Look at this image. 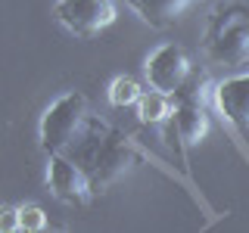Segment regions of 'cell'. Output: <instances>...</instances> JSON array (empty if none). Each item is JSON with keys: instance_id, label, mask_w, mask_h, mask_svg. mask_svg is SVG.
Listing matches in <instances>:
<instances>
[{"instance_id": "6da1fadb", "label": "cell", "mask_w": 249, "mask_h": 233, "mask_svg": "<svg viewBox=\"0 0 249 233\" xmlns=\"http://www.w3.org/2000/svg\"><path fill=\"white\" fill-rule=\"evenodd\" d=\"M88 103L78 93H69L62 97L56 106H50V112L44 115L41 124V140L47 146V152L53 155H66L72 146L78 143V137L88 131Z\"/></svg>"}, {"instance_id": "7a4b0ae2", "label": "cell", "mask_w": 249, "mask_h": 233, "mask_svg": "<svg viewBox=\"0 0 249 233\" xmlns=\"http://www.w3.org/2000/svg\"><path fill=\"white\" fill-rule=\"evenodd\" d=\"M56 13L75 34H97L115 22L112 0H59Z\"/></svg>"}, {"instance_id": "3957f363", "label": "cell", "mask_w": 249, "mask_h": 233, "mask_svg": "<svg viewBox=\"0 0 249 233\" xmlns=\"http://www.w3.org/2000/svg\"><path fill=\"white\" fill-rule=\"evenodd\" d=\"M50 186L56 190L62 202H88L90 196V181L84 174V168L72 162L69 155H53L50 162Z\"/></svg>"}, {"instance_id": "277c9868", "label": "cell", "mask_w": 249, "mask_h": 233, "mask_svg": "<svg viewBox=\"0 0 249 233\" xmlns=\"http://www.w3.org/2000/svg\"><path fill=\"white\" fill-rule=\"evenodd\" d=\"M187 75H190V62H187L181 47H162V50L150 59V81L165 93L181 90Z\"/></svg>"}, {"instance_id": "5b68a950", "label": "cell", "mask_w": 249, "mask_h": 233, "mask_svg": "<svg viewBox=\"0 0 249 233\" xmlns=\"http://www.w3.org/2000/svg\"><path fill=\"white\" fill-rule=\"evenodd\" d=\"M218 106L237 128H249V75L224 81L218 87Z\"/></svg>"}, {"instance_id": "8992f818", "label": "cell", "mask_w": 249, "mask_h": 233, "mask_svg": "<svg viewBox=\"0 0 249 233\" xmlns=\"http://www.w3.org/2000/svg\"><path fill=\"white\" fill-rule=\"evenodd\" d=\"M212 53H215L218 62H228V66H240V62H246L249 59V28H243V25L228 28L215 41Z\"/></svg>"}, {"instance_id": "52a82bcc", "label": "cell", "mask_w": 249, "mask_h": 233, "mask_svg": "<svg viewBox=\"0 0 249 233\" xmlns=\"http://www.w3.org/2000/svg\"><path fill=\"white\" fill-rule=\"evenodd\" d=\"M199 0H134V6L140 10L150 25H171L178 16H184L190 6H196Z\"/></svg>"}, {"instance_id": "ba28073f", "label": "cell", "mask_w": 249, "mask_h": 233, "mask_svg": "<svg viewBox=\"0 0 249 233\" xmlns=\"http://www.w3.org/2000/svg\"><path fill=\"white\" fill-rule=\"evenodd\" d=\"M128 162H131V152L124 150V146L119 143H112V140H106V146H103V152L97 155V165H93V171H97V181H112L115 174H122L124 168H128Z\"/></svg>"}, {"instance_id": "9c48e42d", "label": "cell", "mask_w": 249, "mask_h": 233, "mask_svg": "<svg viewBox=\"0 0 249 233\" xmlns=\"http://www.w3.org/2000/svg\"><path fill=\"white\" fill-rule=\"evenodd\" d=\"M178 134H181L187 143H196V140L209 131V121H206V112L193 103H181L178 106Z\"/></svg>"}, {"instance_id": "30bf717a", "label": "cell", "mask_w": 249, "mask_h": 233, "mask_svg": "<svg viewBox=\"0 0 249 233\" xmlns=\"http://www.w3.org/2000/svg\"><path fill=\"white\" fill-rule=\"evenodd\" d=\"M140 115H143V121H162L168 115V93L156 87L153 93L140 97Z\"/></svg>"}, {"instance_id": "8fae6325", "label": "cell", "mask_w": 249, "mask_h": 233, "mask_svg": "<svg viewBox=\"0 0 249 233\" xmlns=\"http://www.w3.org/2000/svg\"><path fill=\"white\" fill-rule=\"evenodd\" d=\"M109 97H112L115 106H131L140 100V87L137 81H131V78H119V81L112 84V90H109Z\"/></svg>"}, {"instance_id": "7c38bea8", "label": "cell", "mask_w": 249, "mask_h": 233, "mask_svg": "<svg viewBox=\"0 0 249 233\" xmlns=\"http://www.w3.org/2000/svg\"><path fill=\"white\" fill-rule=\"evenodd\" d=\"M0 230H22V212L0 208Z\"/></svg>"}, {"instance_id": "4fadbf2b", "label": "cell", "mask_w": 249, "mask_h": 233, "mask_svg": "<svg viewBox=\"0 0 249 233\" xmlns=\"http://www.w3.org/2000/svg\"><path fill=\"white\" fill-rule=\"evenodd\" d=\"M22 227L25 230H41L44 227V212L41 208H25V212H22Z\"/></svg>"}]
</instances>
